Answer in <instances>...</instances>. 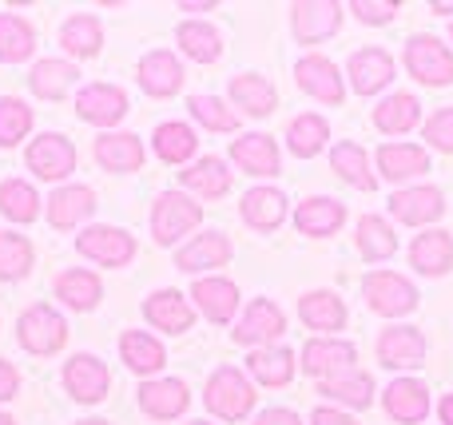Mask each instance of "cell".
<instances>
[{"label": "cell", "instance_id": "cell-1", "mask_svg": "<svg viewBox=\"0 0 453 425\" xmlns=\"http://www.w3.org/2000/svg\"><path fill=\"white\" fill-rule=\"evenodd\" d=\"M255 386H250V378L242 370H234V366H219V370L207 378V410L215 414V418L223 421H242L250 410H255Z\"/></svg>", "mask_w": 453, "mask_h": 425}, {"label": "cell", "instance_id": "cell-2", "mask_svg": "<svg viewBox=\"0 0 453 425\" xmlns=\"http://www.w3.org/2000/svg\"><path fill=\"white\" fill-rule=\"evenodd\" d=\"M199 223H203V203H196V199L183 195V191H164V195L156 199V207H151V239H156L159 247L180 243Z\"/></svg>", "mask_w": 453, "mask_h": 425}, {"label": "cell", "instance_id": "cell-3", "mask_svg": "<svg viewBox=\"0 0 453 425\" xmlns=\"http://www.w3.org/2000/svg\"><path fill=\"white\" fill-rule=\"evenodd\" d=\"M16 338H20V346L28 350V354H56V350L68 342V323H64L60 310H52L48 302H36V307H28L20 315V323H16Z\"/></svg>", "mask_w": 453, "mask_h": 425}, {"label": "cell", "instance_id": "cell-4", "mask_svg": "<svg viewBox=\"0 0 453 425\" xmlns=\"http://www.w3.org/2000/svg\"><path fill=\"white\" fill-rule=\"evenodd\" d=\"M406 68L418 84H430V87L453 84V52L438 36H426V32L406 40Z\"/></svg>", "mask_w": 453, "mask_h": 425}, {"label": "cell", "instance_id": "cell-5", "mask_svg": "<svg viewBox=\"0 0 453 425\" xmlns=\"http://www.w3.org/2000/svg\"><path fill=\"white\" fill-rule=\"evenodd\" d=\"M362 294H366V307L374 310V315H386V318L410 315V310L418 307L414 283L402 278V275H394V270H374V275H366Z\"/></svg>", "mask_w": 453, "mask_h": 425}, {"label": "cell", "instance_id": "cell-6", "mask_svg": "<svg viewBox=\"0 0 453 425\" xmlns=\"http://www.w3.org/2000/svg\"><path fill=\"white\" fill-rule=\"evenodd\" d=\"M28 171H36V179H48V183H60L76 171V148H72L64 135L56 132H44L28 143Z\"/></svg>", "mask_w": 453, "mask_h": 425}, {"label": "cell", "instance_id": "cell-7", "mask_svg": "<svg viewBox=\"0 0 453 425\" xmlns=\"http://www.w3.org/2000/svg\"><path fill=\"white\" fill-rule=\"evenodd\" d=\"M282 334H287V315L271 299H255L242 310L239 326H234V342L239 346H255V350L274 346V338H282Z\"/></svg>", "mask_w": 453, "mask_h": 425}, {"label": "cell", "instance_id": "cell-8", "mask_svg": "<svg viewBox=\"0 0 453 425\" xmlns=\"http://www.w3.org/2000/svg\"><path fill=\"white\" fill-rule=\"evenodd\" d=\"M295 80L306 95H314V100H322V103H342L346 100V84H342L338 64L326 60V56H319V52L303 56V60L295 64Z\"/></svg>", "mask_w": 453, "mask_h": 425}, {"label": "cell", "instance_id": "cell-9", "mask_svg": "<svg viewBox=\"0 0 453 425\" xmlns=\"http://www.w3.org/2000/svg\"><path fill=\"white\" fill-rule=\"evenodd\" d=\"M378 362L390 370H418L426 362V334L418 326H386L378 334Z\"/></svg>", "mask_w": 453, "mask_h": 425}, {"label": "cell", "instance_id": "cell-10", "mask_svg": "<svg viewBox=\"0 0 453 425\" xmlns=\"http://www.w3.org/2000/svg\"><path fill=\"white\" fill-rule=\"evenodd\" d=\"M76 251L84 259L100 262V267H124L135 254V239L127 235L124 227H88L84 235L76 239Z\"/></svg>", "mask_w": 453, "mask_h": 425}, {"label": "cell", "instance_id": "cell-11", "mask_svg": "<svg viewBox=\"0 0 453 425\" xmlns=\"http://www.w3.org/2000/svg\"><path fill=\"white\" fill-rule=\"evenodd\" d=\"M64 386H68V394L76 398V402L96 406V402H104V394H108L111 374L96 354H76V358H68V366H64Z\"/></svg>", "mask_w": 453, "mask_h": 425}, {"label": "cell", "instance_id": "cell-12", "mask_svg": "<svg viewBox=\"0 0 453 425\" xmlns=\"http://www.w3.org/2000/svg\"><path fill=\"white\" fill-rule=\"evenodd\" d=\"M76 116L96 127L119 124V119L127 116V92L116 84H88L84 92L76 95Z\"/></svg>", "mask_w": 453, "mask_h": 425}, {"label": "cell", "instance_id": "cell-13", "mask_svg": "<svg viewBox=\"0 0 453 425\" xmlns=\"http://www.w3.org/2000/svg\"><path fill=\"white\" fill-rule=\"evenodd\" d=\"M183 80H188V72H183L180 56L167 52V48H156V52H148L140 60V87L148 95H156V100L175 95L183 87Z\"/></svg>", "mask_w": 453, "mask_h": 425}, {"label": "cell", "instance_id": "cell-14", "mask_svg": "<svg viewBox=\"0 0 453 425\" xmlns=\"http://www.w3.org/2000/svg\"><path fill=\"white\" fill-rule=\"evenodd\" d=\"M354 362H358V350L350 346V342L342 338H311L303 346V366L306 374H314V378H334V374H346L354 370Z\"/></svg>", "mask_w": 453, "mask_h": 425}, {"label": "cell", "instance_id": "cell-15", "mask_svg": "<svg viewBox=\"0 0 453 425\" xmlns=\"http://www.w3.org/2000/svg\"><path fill=\"white\" fill-rule=\"evenodd\" d=\"M290 24H295V36L303 44H319V40H330L342 28V4H330V0L295 4L290 8Z\"/></svg>", "mask_w": 453, "mask_h": 425}, {"label": "cell", "instance_id": "cell-16", "mask_svg": "<svg viewBox=\"0 0 453 425\" xmlns=\"http://www.w3.org/2000/svg\"><path fill=\"white\" fill-rule=\"evenodd\" d=\"M346 76H350V84L358 95H374L394 80V56L386 52V48H362V52L350 56Z\"/></svg>", "mask_w": 453, "mask_h": 425}, {"label": "cell", "instance_id": "cell-17", "mask_svg": "<svg viewBox=\"0 0 453 425\" xmlns=\"http://www.w3.org/2000/svg\"><path fill=\"white\" fill-rule=\"evenodd\" d=\"M446 203H441V191L438 187H402L398 195H390V215L406 227H426V223L441 219Z\"/></svg>", "mask_w": 453, "mask_h": 425}, {"label": "cell", "instance_id": "cell-18", "mask_svg": "<svg viewBox=\"0 0 453 425\" xmlns=\"http://www.w3.org/2000/svg\"><path fill=\"white\" fill-rule=\"evenodd\" d=\"M382 402H386V414H390L394 421L418 425V421H426V414H430V390H426V382H418V378H394L390 386H386Z\"/></svg>", "mask_w": 453, "mask_h": 425}, {"label": "cell", "instance_id": "cell-19", "mask_svg": "<svg viewBox=\"0 0 453 425\" xmlns=\"http://www.w3.org/2000/svg\"><path fill=\"white\" fill-rule=\"evenodd\" d=\"M226 262H231V239H226L223 231H203V235H196L188 247H180V254H175V267L188 270V275L226 267Z\"/></svg>", "mask_w": 453, "mask_h": 425}, {"label": "cell", "instance_id": "cell-20", "mask_svg": "<svg viewBox=\"0 0 453 425\" xmlns=\"http://www.w3.org/2000/svg\"><path fill=\"white\" fill-rule=\"evenodd\" d=\"M143 315L156 330H167V334H188L191 323H196V310H191L188 294L183 291H156L148 302H143Z\"/></svg>", "mask_w": 453, "mask_h": 425}, {"label": "cell", "instance_id": "cell-21", "mask_svg": "<svg viewBox=\"0 0 453 425\" xmlns=\"http://www.w3.org/2000/svg\"><path fill=\"white\" fill-rule=\"evenodd\" d=\"M96 211V191L84 183H68V187H56L48 199V223L56 231H72Z\"/></svg>", "mask_w": 453, "mask_h": 425}, {"label": "cell", "instance_id": "cell-22", "mask_svg": "<svg viewBox=\"0 0 453 425\" xmlns=\"http://www.w3.org/2000/svg\"><path fill=\"white\" fill-rule=\"evenodd\" d=\"M96 163H100L104 171H116V175L140 171V167H143L140 135H132V132H104L100 140H96Z\"/></svg>", "mask_w": 453, "mask_h": 425}, {"label": "cell", "instance_id": "cell-23", "mask_svg": "<svg viewBox=\"0 0 453 425\" xmlns=\"http://www.w3.org/2000/svg\"><path fill=\"white\" fill-rule=\"evenodd\" d=\"M410 267L418 275H430V278H441L453 270V235L449 231H426L410 243Z\"/></svg>", "mask_w": 453, "mask_h": 425}, {"label": "cell", "instance_id": "cell-24", "mask_svg": "<svg viewBox=\"0 0 453 425\" xmlns=\"http://www.w3.org/2000/svg\"><path fill=\"white\" fill-rule=\"evenodd\" d=\"M378 171L390 183H406L430 171V151L418 143H382L378 148Z\"/></svg>", "mask_w": 453, "mask_h": 425}, {"label": "cell", "instance_id": "cell-25", "mask_svg": "<svg viewBox=\"0 0 453 425\" xmlns=\"http://www.w3.org/2000/svg\"><path fill=\"white\" fill-rule=\"evenodd\" d=\"M191 299H196V307L203 310L211 323H231L234 310H239V286L231 283V278H196V286H191Z\"/></svg>", "mask_w": 453, "mask_h": 425}, {"label": "cell", "instance_id": "cell-26", "mask_svg": "<svg viewBox=\"0 0 453 425\" xmlns=\"http://www.w3.org/2000/svg\"><path fill=\"white\" fill-rule=\"evenodd\" d=\"M188 386H183L180 378H151L140 386V406L143 414H151V418L159 421H172L180 418L183 410H188Z\"/></svg>", "mask_w": 453, "mask_h": 425}, {"label": "cell", "instance_id": "cell-27", "mask_svg": "<svg viewBox=\"0 0 453 425\" xmlns=\"http://www.w3.org/2000/svg\"><path fill=\"white\" fill-rule=\"evenodd\" d=\"M298 315L311 330H319V338H330L334 330L346 326V302L334 291H311L298 299Z\"/></svg>", "mask_w": 453, "mask_h": 425}, {"label": "cell", "instance_id": "cell-28", "mask_svg": "<svg viewBox=\"0 0 453 425\" xmlns=\"http://www.w3.org/2000/svg\"><path fill=\"white\" fill-rule=\"evenodd\" d=\"M342 223H346V207L338 203V199H330V195L303 199V203H298V211H295V227L303 231V235H311V239L334 235Z\"/></svg>", "mask_w": 453, "mask_h": 425}, {"label": "cell", "instance_id": "cell-29", "mask_svg": "<svg viewBox=\"0 0 453 425\" xmlns=\"http://www.w3.org/2000/svg\"><path fill=\"white\" fill-rule=\"evenodd\" d=\"M239 215L250 231H274L287 219V195L274 187H250L239 203Z\"/></svg>", "mask_w": 453, "mask_h": 425}, {"label": "cell", "instance_id": "cell-30", "mask_svg": "<svg viewBox=\"0 0 453 425\" xmlns=\"http://www.w3.org/2000/svg\"><path fill=\"white\" fill-rule=\"evenodd\" d=\"M119 358H124V366L132 374H159L167 366V350L159 338H151L148 330H124V338H119Z\"/></svg>", "mask_w": 453, "mask_h": 425}, {"label": "cell", "instance_id": "cell-31", "mask_svg": "<svg viewBox=\"0 0 453 425\" xmlns=\"http://www.w3.org/2000/svg\"><path fill=\"white\" fill-rule=\"evenodd\" d=\"M231 159L247 175H279V143L263 132L239 135V140L231 143Z\"/></svg>", "mask_w": 453, "mask_h": 425}, {"label": "cell", "instance_id": "cell-32", "mask_svg": "<svg viewBox=\"0 0 453 425\" xmlns=\"http://www.w3.org/2000/svg\"><path fill=\"white\" fill-rule=\"evenodd\" d=\"M319 394L330 398L338 406H350V410H366L374 402V378L366 370H346V374H334V378H322L319 382Z\"/></svg>", "mask_w": 453, "mask_h": 425}, {"label": "cell", "instance_id": "cell-33", "mask_svg": "<svg viewBox=\"0 0 453 425\" xmlns=\"http://www.w3.org/2000/svg\"><path fill=\"white\" fill-rule=\"evenodd\" d=\"M231 100H234V108H242L247 116L263 119V116L274 111L279 92H274V84L266 76H258V72H242V76L231 80Z\"/></svg>", "mask_w": 453, "mask_h": 425}, {"label": "cell", "instance_id": "cell-34", "mask_svg": "<svg viewBox=\"0 0 453 425\" xmlns=\"http://www.w3.org/2000/svg\"><path fill=\"white\" fill-rule=\"evenodd\" d=\"M180 179H183V187L199 199H223L226 191H231V171H226V163L219 156L196 159L188 171H180Z\"/></svg>", "mask_w": 453, "mask_h": 425}, {"label": "cell", "instance_id": "cell-35", "mask_svg": "<svg viewBox=\"0 0 453 425\" xmlns=\"http://www.w3.org/2000/svg\"><path fill=\"white\" fill-rule=\"evenodd\" d=\"M100 294H104V283L96 270H84V267H72L56 278V299L72 310H96L100 307Z\"/></svg>", "mask_w": 453, "mask_h": 425}, {"label": "cell", "instance_id": "cell-36", "mask_svg": "<svg viewBox=\"0 0 453 425\" xmlns=\"http://www.w3.org/2000/svg\"><path fill=\"white\" fill-rule=\"evenodd\" d=\"M418 119H422V103H418V95H410V92L386 95V100L374 108V127L386 135H406L410 127H418Z\"/></svg>", "mask_w": 453, "mask_h": 425}, {"label": "cell", "instance_id": "cell-37", "mask_svg": "<svg viewBox=\"0 0 453 425\" xmlns=\"http://www.w3.org/2000/svg\"><path fill=\"white\" fill-rule=\"evenodd\" d=\"M330 167L338 171V179H346L350 187H358V191H374L378 187V179L370 175V156L362 151V143H354V140L334 143V151H330Z\"/></svg>", "mask_w": 453, "mask_h": 425}, {"label": "cell", "instance_id": "cell-38", "mask_svg": "<svg viewBox=\"0 0 453 425\" xmlns=\"http://www.w3.org/2000/svg\"><path fill=\"white\" fill-rule=\"evenodd\" d=\"M247 370H250V378L263 382V386H287V382L295 378V354H290L287 346L250 350Z\"/></svg>", "mask_w": 453, "mask_h": 425}, {"label": "cell", "instance_id": "cell-39", "mask_svg": "<svg viewBox=\"0 0 453 425\" xmlns=\"http://www.w3.org/2000/svg\"><path fill=\"white\" fill-rule=\"evenodd\" d=\"M76 80H80L76 64H68V60H40L36 68H32L28 84H32V92H36L40 100H64V95L76 87Z\"/></svg>", "mask_w": 453, "mask_h": 425}, {"label": "cell", "instance_id": "cell-40", "mask_svg": "<svg viewBox=\"0 0 453 425\" xmlns=\"http://www.w3.org/2000/svg\"><path fill=\"white\" fill-rule=\"evenodd\" d=\"M60 44H64V52L80 56V60H92V56L100 52V44H104L100 20H96V16H88V12L68 16V20L60 24Z\"/></svg>", "mask_w": 453, "mask_h": 425}, {"label": "cell", "instance_id": "cell-41", "mask_svg": "<svg viewBox=\"0 0 453 425\" xmlns=\"http://www.w3.org/2000/svg\"><path fill=\"white\" fill-rule=\"evenodd\" d=\"M151 148H156V156L164 159V163H188L191 156H196L199 140L196 132H191L188 124H180V119H167V124L156 127V135H151Z\"/></svg>", "mask_w": 453, "mask_h": 425}, {"label": "cell", "instance_id": "cell-42", "mask_svg": "<svg viewBox=\"0 0 453 425\" xmlns=\"http://www.w3.org/2000/svg\"><path fill=\"white\" fill-rule=\"evenodd\" d=\"M175 40H180V52L191 56V60H199V64H215L223 56L219 32H215L207 20H183L180 28H175Z\"/></svg>", "mask_w": 453, "mask_h": 425}, {"label": "cell", "instance_id": "cell-43", "mask_svg": "<svg viewBox=\"0 0 453 425\" xmlns=\"http://www.w3.org/2000/svg\"><path fill=\"white\" fill-rule=\"evenodd\" d=\"M330 140V124L319 116V111H306V116H295L287 127V143L298 159H314Z\"/></svg>", "mask_w": 453, "mask_h": 425}, {"label": "cell", "instance_id": "cell-44", "mask_svg": "<svg viewBox=\"0 0 453 425\" xmlns=\"http://www.w3.org/2000/svg\"><path fill=\"white\" fill-rule=\"evenodd\" d=\"M32 48H36V32H32V24L20 20V16H12V12H0V60L20 64V60L32 56Z\"/></svg>", "mask_w": 453, "mask_h": 425}, {"label": "cell", "instance_id": "cell-45", "mask_svg": "<svg viewBox=\"0 0 453 425\" xmlns=\"http://www.w3.org/2000/svg\"><path fill=\"white\" fill-rule=\"evenodd\" d=\"M358 251L366 254L370 262H382L398 251V239H394V227L382 219V215H362L358 219Z\"/></svg>", "mask_w": 453, "mask_h": 425}, {"label": "cell", "instance_id": "cell-46", "mask_svg": "<svg viewBox=\"0 0 453 425\" xmlns=\"http://www.w3.org/2000/svg\"><path fill=\"white\" fill-rule=\"evenodd\" d=\"M0 215L12 223H32L40 215V195L32 183L24 179H4L0 183Z\"/></svg>", "mask_w": 453, "mask_h": 425}, {"label": "cell", "instance_id": "cell-47", "mask_svg": "<svg viewBox=\"0 0 453 425\" xmlns=\"http://www.w3.org/2000/svg\"><path fill=\"white\" fill-rule=\"evenodd\" d=\"M32 132V108L16 95H0V148H16Z\"/></svg>", "mask_w": 453, "mask_h": 425}, {"label": "cell", "instance_id": "cell-48", "mask_svg": "<svg viewBox=\"0 0 453 425\" xmlns=\"http://www.w3.org/2000/svg\"><path fill=\"white\" fill-rule=\"evenodd\" d=\"M28 270H32V243L24 235L0 231V278L12 283V278H24Z\"/></svg>", "mask_w": 453, "mask_h": 425}, {"label": "cell", "instance_id": "cell-49", "mask_svg": "<svg viewBox=\"0 0 453 425\" xmlns=\"http://www.w3.org/2000/svg\"><path fill=\"white\" fill-rule=\"evenodd\" d=\"M188 108H191V116L203 127H211V132H234V127H239V111L226 108L219 95H191Z\"/></svg>", "mask_w": 453, "mask_h": 425}, {"label": "cell", "instance_id": "cell-50", "mask_svg": "<svg viewBox=\"0 0 453 425\" xmlns=\"http://www.w3.org/2000/svg\"><path fill=\"white\" fill-rule=\"evenodd\" d=\"M422 135L430 148L438 151H453V108H438L430 119L422 124Z\"/></svg>", "mask_w": 453, "mask_h": 425}, {"label": "cell", "instance_id": "cell-51", "mask_svg": "<svg viewBox=\"0 0 453 425\" xmlns=\"http://www.w3.org/2000/svg\"><path fill=\"white\" fill-rule=\"evenodd\" d=\"M350 12L358 16L362 24H390L394 12H398V4H394V0H354Z\"/></svg>", "mask_w": 453, "mask_h": 425}, {"label": "cell", "instance_id": "cell-52", "mask_svg": "<svg viewBox=\"0 0 453 425\" xmlns=\"http://www.w3.org/2000/svg\"><path fill=\"white\" fill-rule=\"evenodd\" d=\"M16 390H20V374H16L12 362H4V358H0V402L16 398Z\"/></svg>", "mask_w": 453, "mask_h": 425}, {"label": "cell", "instance_id": "cell-53", "mask_svg": "<svg viewBox=\"0 0 453 425\" xmlns=\"http://www.w3.org/2000/svg\"><path fill=\"white\" fill-rule=\"evenodd\" d=\"M311 425H358V421H354L350 414L334 410V406H319V410L311 414Z\"/></svg>", "mask_w": 453, "mask_h": 425}, {"label": "cell", "instance_id": "cell-54", "mask_svg": "<svg viewBox=\"0 0 453 425\" xmlns=\"http://www.w3.org/2000/svg\"><path fill=\"white\" fill-rule=\"evenodd\" d=\"M255 425H303V418L295 410H263L255 418Z\"/></svg>", "mask_w": 453, "mask_h": 425}, {"label": "cell", "instance_id": "cell-55", "mask_svg": "<svg viewBox=\"0 0 453 425\" xmlns=\"http://www.w3.org/2000/svg\"><path fill=\"white\" fill-rule=\"evenodd\" d=\"M438 414H441V425H453V394H446L438 402Z\"/></svg>", "mask_w": 453, "mask_h": 425}, {"label": "cell", "instance_id": "cell-56", "mask_svg": "<svg viewBox=\"0 0 453 425\" xmlns=\"http://www.w3.org/2000/svg\"><path fill=\"white\" fill-rule=\"evenodd\" d=\"M430 8H434V12H438V16H449V12H453V0H449V4H446V0H434Z\"/></svg>", "mask_w": 453, "mask_h": 425}, {"label": "cell", "instance_id": "cell-57", "mask_svg": "<svg viewBox=\"0 0 453 425\" xmlns=\"http://www.w3.org/2000/svg\"><path fill=\"white\" fill-rule=\"evenodd\" d=\"M76 425H111V421H104V418H88V421H76Z\"/></svg>", "mask_w": 453, "mask_h": 425}, {"label": "cell", "instance_id": "cell-58", "mask_svg": "<svg viewBox=\"0 0 453 425\" xmlns=\"http://www.w3.org/2000/svg\"><path fill=\"white\" fill-rule=\"evenodd\" d=\"M0 425H16L12 418H8V414H0Z\"/></svg>", "mask_w": 453, "mask_h": 425}, {"label": "cell", "instance_id": "cell-59", "mask_svg": "<svg viewBox=\"0 0 453 425\" xmlns=\"http://www.w3.org/2000/svg\"><path fill=\"white\" fill-rule=\"evenodd\" d=\"M191 425H211V421H191Z\"/></svg>", "mask_w": 453, "mask_h": 425}, {"label": "cell", "instance_id": "cell-60", "mask_svg": "<svg viewBox=\"0 0 453 425\" xmlns=\"http://www.w3.org/2000/svg\"><path fill=\"white\" fill-rule=\"evenodd\" d=\"M449 36H453V28H449Z\"/></svg>", "mask_w": 453, "mask_h": 425}]
</instances>
